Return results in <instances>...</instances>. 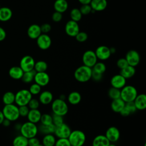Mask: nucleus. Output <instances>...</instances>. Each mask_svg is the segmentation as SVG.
<instances>
[{"mask_svg": "<svg viewBox=\"0 0 146 146\" xmlns=\"http://www.w3.org/2000/svg\"><path fill=\"white\" fill-rule=\"evenodd\" d=\"M110 143H114L117 142L120 137V132L119 129L115 127H110L106 132L104 135Z\"/></svg>", "mask_w": 146, "mask_h": 146, "instance_id": "nucleus-13", "label": "nucleus"}, {"mask_svg": "<svg viewBox=\"0 0 146 146\" xmlns=\"http://www.w3.org/2000/svg\"><path fill=\"white\" fill-rule=\"evenodd\" d=\"M41 116V112L38 109H30L26 117H27L29 121L37 124L40 122Z\"/></svg>", "mask_w": 146, "mask_h": 146, "instance_id": "nucleus-19", "label": "nucleus"}, {"mask_svg": "<svg viewBox=\"0 0 146 146\" xmlns=\"http://www.w3.org/2000/svg\"><path fill=\"white\" fill-rule=\"evenodd\" d=\"M34 59L30 55H25L21 59L19 67L23 72L30 71L34 70L35 64Z\"/></svg>", "mask_w": 146, "mask_h": 146, "instance_id": "nucleus-9", "label": "nucleus"}, {"mask_svg": "<svg viewBox=\"0 0 146 146\" xmlns=\"http://www.w3.org/2000/svg\"><path fill=\"white\" fill-rule=\"evenodd\" d=\"M35 71L34 70L30 71H27V72H24L23 76L21 78V80L23 82L25 83H30L33 81H34V75L35 74Z\"/></svg>", "mask_w": 146, "mask_h": 146, "instance_id": "nucleus-34", "label": "nucleus"}, {"mask_svg": "<svg viewBox=\"0 0 146 146\" xmlns=\"http://www.w3.org/2000/svg\"><path fill=\"white\" fill-rule=\"evenodd\" d=\"M27 35L32 39H36L41 34L40 26L36 24H33L30 25L27 29Z\"/></svg>", "mask_w": 146, "mask_h": 146, "instance_id": "nucleus-22", "label": "nucleus"}, {"mask_svg": "<svg viewBox=\"0 0 146 146\" xmlns=\"http://www.w3.org/2000/svg\"><path fill=\"white\" fill-rule=\"evenodd\" d=\"M18 110L20 116L26 117L29 112L30 108L27 106H22L18 107Z\"/></svg>", "mask_w": 146, "mask_h": 146, "instance_id": "nucleus-46", "label": "nucleus"}, {"mask_svg": "<svg viewBox=\"0 0 146 146\" xmlns=\"http://www.w3.org/2000/svg\"><path fill=\"white\" fill-rule=\"evenodd\" d=\"M125 106L127 108V109L129 111L131 114V113H133L136 111V108L135 106V104L133 103V102H128V103H125Z\"/></svg>", "mask_w": 146, "mask_h": 146, "instance_id": "nucleus-51", "label": "nucleus"}, {"mask_svg": "<svg viewBox=\"0 0 146 146\" xmlns=\"http://www.w3.org/2000/svg\"><path fill=\"white\" fill-rule=\"evenodd\" d=\"M95 53L98 59L101 61L107 60L108 58H110L111 55L110 48L104 45L98 47L95 51Z\"/></svg>", "mask_w": 146, "mask_h": 146, "instance_id": "nucleus-15", "label": "nucleus"}, {"mask_svg": "<svg viewBox=\"0 0 146 146\" xmlns=\"http://www.w3.org/2000/svg\"><path fill=\"white\" fill-rule=\"evenodd\" d=\"M10 123H11V121L10 120L5 118V119L3 120L2 124L5 127H9L10 125Z\"/></svg>", "mask_w": 146, "mask_h": 146, "instance_id": "nucleus-55", "label": "nucleus"}, {"mask_svg": "<svg viewBox=\"0 0 146 146\" xmlns=\"http://www.w3.org/2000/svg\"><path fill=\"white\" fill-rule=\"evenodd\" d=\"M76 40L79 42H84L88 39V34L84 31H80L75 36Z\"/></svg>", "mask_w": 146, "mask_h": 146, "instance_id": "nucleus-41", "label": "nucleus"}, {"mask_svg": "<svg viewBox=\"0 0 146 146\" xmlns=\"http://www.w3.org/2000/svg\"><path fill=\"white\" fill-rule=\"evenodd\" d=\"M90 5L94 11H102L106 9L107 1V0H91Z\"/></svg>", "mask_w": 146, "mask_h": 146, "instance_id": "nucleus-21", "label": "nucleus"}, {"mask_svg": "<svg viewBox=\"0 0 146 146\" xmlns=\"http://www.w3.org/2000/svg\"><path fill=\"white\" fill-rule=\"evenodd\" d=\"M56 140V137L54 134H47L43 137L42 144L44 146H54Z\"/></svg>", "mask_w": 146, "mask_h": 146, "instance_id": "nucleus-31", "label": "nucleus"}, {"mask_svg": "<svg viewBox=\"0 0 146 146\" xmlns=\"http://www.w3.org/2000/svg\"><path fill=\"white\" fill-rule=\"evenodd\" d=\"M0 8H1V6H0Z\"/></svg>", "mask_w": 146, "mask_h": 146, "instance_id": "nucleus-62", "label": "nucleus"}, {"mask_svg": "<svg viewBox=\"0 0 146 146\" xmlns=\"http://www.w3.org/2000/svg\"><path fill=\"white\" fill-rule=\"evenodd\" d=\"M40 143L39 140L36 136L28 139V146H36Z\"/></svg>", "mask_w": 146, "mask_h": 146, "instance_id": "nucleus-52", "label": "nucleus"}, {"mask_svg": "<svg viewBox=\"0 0 146 146\" xmlns=\"http://www.w3.org/2000/svg\"><path fill=\"white\" fill-rule=\"evenodd\" d=\"M67 139L72 146H83L86 142V136L82 131L75 129L71 131Z\"/></svg>", "mask_w": 146, "mask_h": 146, "instance_id": "nucleus-4", "label": "nucleus"}, {"mask_svg": "<svg viewBox=\"0 0 146 146\" xmlns=\"http://www.w3.org/2000/svg\"><path fill=\"white\" fill-rule=\"evenodd\" d=\"M36 39L37 46L41 50H47L51 45V39L47 34L42 33Z\"/></svg>", "mask_w": 146, "mask_h": 146, "instance_id": "nucleus-12", "label": "nucleus"}, {"mask_svg": "<svg viewBox=\"0 0 146 146\" xmlns=\"http://www.w3.org/2000/svg\"><path fill=\"white\" fill-rule=\"evenodd\" d=\"M13 15L11 10L7 7L0 8V21L6 22L11 19Z\"/></svg>", "mask_w": 146, "mask_h": 146, "instance_id": "nucleus-29", "label": "nucleus"}, {"mask_svg": "<svg viewBox=\"0 0 146 146\" xmlns=\"http://www.w3.org/2000/svg\"><path fill=\"white\" fill-rule=\"evenodd\" d=\"M92 70L95 72L103 74L106 71V66L103 62H97L92 67Z\"/></svg>", "mask_w": 146, "mask_h": 146, "instance_id": "nucleus-37", "label": "nucleus"}, {"mask_svg": "<svg viewBox=\"0 0 146 146\" xmlns=\"http://www.w3.org/2000/svg\"><path fill=\"white\" fill-rule=\"evenodd\" d=\"M59 98H60V99H62L64 100V99H65V96H64V95H60V97H59Z\"/></svg>", "mask_w": 146, "mask_h": 146, "instance_id": "nucleus-59", "label": "nucleus"}, {"mask_svg": "<svg viewBox=\"0 0 146 146\" xmlns=\"http://www.w3.org/2000/svg\"><path fill=\"white\" fill-rule=\"evenodd\" d=\"M2 102L5 105L14 104L15 103V94L11 91L5 92L2 96Z\"/></svg>", "mask_w": 146, "mask_h": 146, "instance_id": "nucleus-33", "label": "nucleus"}, {"mask_svg": "<svg viewBox=\"0 0 146 146\" xmlns=\"http://www.w3.org/2000/svg\"><path fill=\"white\" fill-rule=\"evenodd\" d=\"M128 65L132 67H136L140 63V56L139 52L135 50H129L125 57Z\"/></svg>", "mask_w": 146, "mask_h": 146, "instance_id": "nucleus-10", "label": "nucleus"}, {"mask_svg": "<svg viewBox=\"0 0 146 146\" xmlns=\"http://www.w3.org/2000/svg\"><path fill=\"white\" fill-rule=\"evenodd\" d=\"M40 124L45 125H48L52 123V115L48 113L42 114L40 120Z\"/></svg>", "mask_w": 146, "mask_h": 146, "instance_id": "nucleus-39", "label": "nucleus"}, {"mask_svg": "<svg viewBox=\"0 0 146 146\" xmlns=\"http://www.w3.org/2000/svg\"><path fill=\"white\" fill-rule=\"evenodd\" d=\"M47 63L43 60H39L35 63L34 70L36 72H46L47 70Z\"/></svg>", "mask_w": 146, "mask_h": 146, "instance_id": "nucleus-35", "label": "nucleus"}, {"mask_svg": "<svg viewBox=\"0 0 146 146\" xmlns=\"http://www.w3.org/2000/svg\"><path fill=\"white\" fill-rule=\"evenodd\" d=\"M42 90V87L38 84L34 83L30 85L29 91L32 95H39Z\"/></svg>", "mask_w": 146, "mask_h": 146, "instance_id": "nucleus-40", "label": "nucleus"}, {"mask_svg": "<svg viewBox=\"0 0 146 146\" xmlns=\"http://www.w3.org/2000/svg\"><path fill=\"white\" fill-rule=\"evenodd\" d=\"M133 103L137 110H144L146 108V95L144 94H137Z\"/></svg>", "mask_w": 146, "mask_h": 146, "instance_id": "nucleus-20", "label": "nucleus"}, {"mask_svg": "<svg viewBox=\"0 0 146 146\" xmlns=\"http://www.w3.org/2000/svg\"><path fill=\"white\" fill-rule=\"evenodd\" d=\"M19 131L21 135L29 139L35 137L37 135L38 133V128L36 124L27 121L21 124Z\"/></svg>", "mask_w": 146, "mask_h": 146, "instance_id": "nucleus-3", "label": "nucleus"}, {"mask_svg": "<svg viewBox=\"0 0 146 146\" xmlns=\"http://www.w3.org/2000/svg\"><path fill=\"white\" fill-rule=\"evenodd\" d=\"M82 62L83 65L92 68V67L98 62V58L95 51L92 50L86 51L82 55Z\"/></svg>", "mask_w": 146, "mask_h": 146, "instance_id": "nucleus-8", "label": "nucleus"}, {"mask_svg": "<svg viewBox=\"0 0 146 146\" xmlns=\"http://www.w3.org/2000/svg\"><path fill=\"white\" fill-rule=\"evenodd\" d=\"M34 81L41 87L46 86L50 81V77L46 72H35Z\"/></svg>", "mask_w": 146, "mask_h": 146, "instance_id": "nucleus-14", "label": "nucleus"}, {"mask_svg": "<svg viewBox=\"0 0 146 146\" xmlns=\"http://www.w3.org/2000/svg\"><path fill=\"white\" fill-rule=\"evenodd\" d=\"M64 30L67 35L72 37H75L80 31L78 22L72 20H70L66 23Z\"/></svg>", "mask_w": 146, "mask_h": 146, "instance_id": "nucleus-16", "label": "nucleus"}, {"mask_svg": "<svg viewBox=\"0 0 146 146\" xmlns=\"http://www.w3.org/2000/svg\"><path fill=\"white\" fill-rule=\"evenodd\" d=\"M110 52H111V54H114V53H115V52H116V49H115V48H114V47H111V48H110Z\"/></svg>", "mask_w": 146, "mask_h": 146, "instance_id": "nucleus-58", "label": "nucleus"}, {"mask_svg": "<svg viewBox=\"0 0 146 146\" xmlns=\"http://www.w3.org/2000/svg\"><path fill=\"white\" fill-rule=\"evenodd\" d=\"M110 142L104 135H98L96 136L92 142V146H108Z\"/></svg>", "mask_w": 146, "mask_h": 146, "instance_id": "nucleus-23", "label": "nucleus"}, {"mask_svg": "<svg viewBox=\"0 0 146 146\" xmlns=\"http://www.w3.org/2000/svg\"><path fill=\"white\" fill-rule=\"evenodd\" d=\"M82 100V96L78 91L70 92L67 96V101L71 105H77Z\"/></svg>", "mask_w": 146, "mask_h": 146, "instance_id": "nucleus-26", "label": "nucleus"}, {"mask_svg": "<svg viewBox=\"0 0 146 146\" xmlns=\"http://www.w3.org/2000/svg\"><path fill=\"white\" fill-rule=\"evenodd\" d=\"M38 132L44 135L47 134H54L56 127L52 123L48 125L40 124L39 127H38Z\"/></svg>", "mask_w": 146, "mask_h": 146, "instance_id": "nucleus-30", "label": "nucleus"}, {"mask_svg": "<svg viewBox=\"0 0 146 146\" xmlns=\"http://www.w3.org/2000/svg\"><path fill=\"white\" fill-rule=\"evenodd\" d=\"M68 7L66 0H56L54 3V8L56 11L63 13L65 12Z\"/></svg>", "mask_w": 146, "mask_h": 146, "instance_id": "nucleus-27", "label": "nucleus"}, {"mask_svg": "<svg viewBox=\"0 0 146 146\" xmlns=\"http://www.w3.org/2000/svg\"><path fill=\"white\" fill-rule=\"evenodd\" d=\"M13 146H28V139L22 135L15 137L13 140Z\"/></svg>", "mask_w": 146, "mask_h": 146, "instance_id": "nucleus-32", "label": "nucleus"}, {"mask_svg": "<svg viewBox=\"0 0 146 146\" xmlns=\"http://www.w3.org/2000/svg\"><path fill=\"white\" fill-rule=\"evenodd\" d=\"M4 119H5V117L3 114V112H2V111H0V124H1L2 123Z\"/></svg>", "mask_w": 146, "mask_h": 146, "instance_id": "nucleus-57", "label": "nucleus"}, {"mask_svg": "<svg viewBox=\"0 0 146 146\" xmlns=\"http://www.w3.org/2000/svg\"><path fill=\"white\" fill-rule=\"evenodd\" d=\"M74 78L80 83H86L91 79L92 68L84 65L78 67L75 71Z\"/></svg>", "mask_w": 146, "mask_h": 146, "instance_id": "nucleus-1", "label": "nucleus"}, {"mask_svg": "<svg viewBox=\"0 0 146 146\" xmlns=\"http://www.w3.org/2000/svg\"><path fill=\"white\" fill-rule=\"evenodd\" d=\"M6 36V31L2 27H0V41L3 40L5 39Z\"/></svg>", "mask_w": 146, "mask_h": 146, "instance_id": "nucleus-54", "label": "nucleus"}, {"mask_svg": "<svg viewBox=\"0 0 146 146\" xmlns=\"http://www.w3.org/2000/svg\"><path fill=\"white\" fill-rule=\"evenodd\" d=\"M40 106V102L38 99L35 98H31L29 101L27 106L30 109H38Z\"/></svg>", "mask_w": 146, "mask_h": 146, "instance_id": "nucleus-44", "label": "nucleus"}, {"mask_svg": "<svg viewBox=\"0 0 146 146\" xmlns=\"http://www.w3.org/2000/svg\"><path fill=\"white\" fill-rule=\"evenodd\" d=\"M36 146H44V145H43L42 144H40H40H39L38 145H37Z\"/></svg>", "mask_w": 146, "mask_h": 146, "instance_id": "nucleus-61", "label": "nucleus"}, {"mask_svg": "<svg viewBox=\"0 0 146 146\" xmlns=\"http://www.w3.org/2000/svg\"><path fill=\"white\" fill-rule=\"evenodd\" d=\"M81 14L84 15H88L89 14H90L91 13H92V11L94 12V10H92L91 6L90 4H87V5H82V6L80 7V8L79 9Z\"/></svg>", "mask_w": 146, "mask_h": 146, "instance_id": "nucleus-43", "label": "nucleus"}, {"mask_svg": "<svg viewBox=\"0 0 146 146\" xmlns=\"http://www.w3.org/2000/svg\"><path fill=\"white\" fill-rule=\"evenodd\" d=\"M108 96L112 100L120 98V90L111 87L108 91Z\"/></svg>", "mask_w": 146, "mask_h": 146, "instance_id": "nucleus-38", "label": "nucleus"}, {"mask_svg": "<svg viewBox=\"0 0 146 146\" xmlns=\"http://www.w3.org/2000/svg\"><path fill=\"white\" fill-rule=\"evenodd\" d=\"M91 0H78V1L82 4V5H87L90 4Z\"/></svg>", "mask_w": 146, "mask_h": 146, "instance_id": "nucleus-56", "label": "nucleus"}, {"mask_svg": "<svg viewBox=\"0 0 146 146\" xmlns=\"http://www.w3.org/2000/svg\"><path fill=\"white\" fill-rule=\"evenodd\" d=\"M71 146H72V145H71Z\"/></svg>", "mask_w": 146, "mask_h": 146, "instance_id": "nucleus-63", "label": "nucleus"}, {"mask_svg": "<svg viewBox=\"0 0 146 146\" xmlns=\"http://www.w3.org/2000/svg\"><path fill=\"white\" fill-rule=\"evenodd\" d=\"M52 124L54 125H55V127L59 126L64 123L63 116L53 114L52 115Z\"/></svg>", "mask_w": 146, "mask_h": 146, "instance_id": "nucleus-42", "label": "nucleus"}, {"mask_svg": "<svg viewBox=\"0 0 146 146\" xmlns=\"http://www.w3.org/2000/svg\"><path fill=\"white\" fill-rule=\"evenodd\" d=\"M119 113L122 116H124V117H126V116H129L131 113L129 112V111L127 109V108L124 106V107L120 111V112H119Z\"/></svg>", "mask_w": 146, "mask_h": 146, "instance_id": "nucleus-53", "label": "nucleus"}, {"mask_svg": "<svg viewBox=\"0 0 146 146\" xmlns=\"http://www.w3.org/2000/svg\"><path fill=\"white\" fill-rule=\"evenodd\" d=\"M41 33L43 34H47L51 30V26L47 23H44L40 26Z\"/></svg>", "mask_w": 146, "mask_h": 146, "instance_id": "nucleus-48", "label": "nucleus"}, {"mask_svg": "<svg viewBox=\"0 0 146 146\" xmlns=\"http://www.w3.org/2000/svg\"><path fill=\"white\" fill-rule=\"evenodd\" d=\"M51 110L53 114L65 116L68 112V106L66 101L63 99L57 98L53 100L51 103Z\"/></svg>", "mask_w": 146, "mask_h": 146, "instance_id": "nucleus-2", "label": "nucleus"}, {"mask_svg": "<svg viewBox=\"0 0 146 146\" xmlns=\"http://www.w3.org/2000/svg\"><path fill=\"white\" fill-rule=\"evenodd\" d=\"M2 111L5 118L8 119L10 121H16L20 117L18 106L14 104L5 105Z\"/></svg>", "mask_w": 146, "mask_h": 146, "instance_id": "nucleus-6", "label": "nucleus"}, {"mask_svg": "<svg viewBox=\"0 0 146 146\" xmlns=\"http://www.w3.org/2000/svg\"><path fill=\"white\" fill-rule=\"evenodd\" d=\"M136 73L135 67L128 65L125 68L121 69L120 71V74L124 78L127 79H129L132 78Z\"/></svg>", "mask_w": 146, "mask_h": 146, "instance_id": "nucleus-28", "label": "nucleus"}, {"mask_svg": "<svg viewBox=\"0 0 146 146\" xmlns=\"http://www.w3.org/2000/svg\"><path fill=\"white\" fill-rule=\"evenodd\" d=\"M33 98V95L27 89L19 90L15 94V103L17 106H27L29 101Z\"/></svg>", "mask_w": 146, "mask_h": 146, "instance_id": "nucleus-7", "label": "nucleus"}, {"mask_svg": "<svg viewBox=\"0 0 146 146\" xmlns=\"http://www.w3.org/2000/svg\"><path fill=\"white\" fill-rule=\"evenodd\" d=\"M137 94V89L132 85H125L120 90V98L125 103L133 102Z\"/></svg>", "mask_w": 146, "mask_h": 146, "instance_id": "nucleus-5", "label": "nucleus"}, {"mask_svg": "<svg viewBox=\"0 0 146 146\" xmlns=\"http://www.w3.org/2000/svg\"><path fill=\"white\" fill-rule=\"evenodd\" d=\"M24 72L19 66L11 67L9 71V76L13 79H21Z\"/></svg>", "mask_w": 146, "mask_h": 146, "instance_id": "nucleus-24", "label": "nucleus"}, {"mask_svg": "<svg viewBox=\"0 0 146 146\" xmlns=\"http://www.w3.org/2000/svg\"><path fill=\"white\" fill-rule=\"evenodd\" d=\"M63 18L62 13H59L58 11H55L54 13H53L52 15V19L55 22H60Z\"/></svg>", "mask_w": 146, "mask_h": 146, "instance_id": "nucleus-49", "label": "nucleus"}, {"mask_svg": "<svg viewBox=\"0 0 146 146\" xmlns=\"http://www.w3.org/2000/svg\"><path fill=\"white\" fill-rule=\"evenodd\" d=\"M128 65L125 58H121L119 59L116 62V66L120 69H123Z\"/></svg>", "mask_w": 146, "mask_h": 146, "instance_id": "nucleus-47", "label": "nucleus"}, {"mask_svg": "<svg viewBox=\"0 0 146 146\" xmlns=\"http://www.w3.org/2000/svg\"><path fill=\"white\" fill-rule=\"evenodd\" d=\"M125 103L120 98L113 99L111 103V110L115 113H119L120 111L124 107Z\"/></svg>", "mask_w": 146, "mask_h": 146, "instance_id": "nucleus-25", "label": "nucleus"}, {"mask_svg": "<svg viewBox=\"0 0 146 146\" xmlns=\"http://www.w3.org/2000/svg\"><path fill=\"white\" fill-rule=\"evenodd\" d=\"M103 75L102 74L98 73L97 72H95L92 70V75H91V79L95 81V82H99L103 78Z\"/></svg>", "mask_w": 146, "mask_h": 146, "instance_id": "nucleus-50", "label": "nucleus"}, {"mask_svg": "<svg viewBox=\"0 0 146 146\" xmlns=\"http://www.w3.org/2000/svg\"><path fill=\"white\" fill-rule=\"evenodd\" d=\"M108 146H116V145H115L114 143H110Z\"/></svg>", "mask_w": 146, "mask_h": 146, "instance_id": "nucleus-60", "label": "nucleus"}, {"mask_svg": "<svg viewBox=\"0 0 146 146\" xmlns=\"http://www.w3.org/2000/svg\"><path fill=\"white\" fill-rule=\"evenodd\" d=\"M126 79L120 74L113 75L110 80L111 87L119 90H121L123 87H124L126 85Z\"/></svg>", "mask_w": 146, "mask_h": 146, "instance_id": "nucleus-17", "label": "nucleus"}, {"mask_svg": "<svg viewBox=\"0 0 146 146\" xmlns=\"http://www.w3.org/2000/svg\"><path fill=\"white\" fill-rule=\"evenodd\" d=\"M71 132V129L69 125L63 123L61 125L56 127L54 135L58 139L68 138Z\"/></svg>", "mask_w": 146, "mask_h": 146, "instance_id": "nucleus-11", "label": "nucleus"}, {"mask_svg": "<svg viewBox=\"0 0 146 146\" xmlns=\"http://www.w3.org/2000/svg\"><path fill=\"white\" fill-rule=\"evenodd\" d=\"M71 20L78 22L82 17V14L80 13L79 9L78 8H74L72 9L70 13Z\"/></svg>", "mask_w": 146, "mask_h": 146, "instance_id": "nucleus-36", "label": "nucleus"}, {"mask_svg": "<svg viewBox=\"0 0 146 146\" xmlns=\"http://www.w3.org/2000/svg\"><path fill=\"white\" fill-rule=\"evenodd\" d=\"M54 146H71V144L67 138H61L56 140Z\"/></svg>", "mask_w": 146, "mask_h": 146, "instance_id": "nucleus-45", "label": "nucleus"}, {"mask_svg": "<svg viewBox=\"0 0 146 146\" xmlns=\"http://www.w3.org/2000/svg\"><path fill=\"white\" fill-rule=\"evenodd\" d=\"M53 95L51 92L50 91L45 90L43 91H41L39 94L38 100L43 105H48L52 103L53 101Z\"/></svg>", "mask_w": 146, "mask_h": 146, "instance_id": "nucleus-18", "label": "nucleus"}]
</instances>
